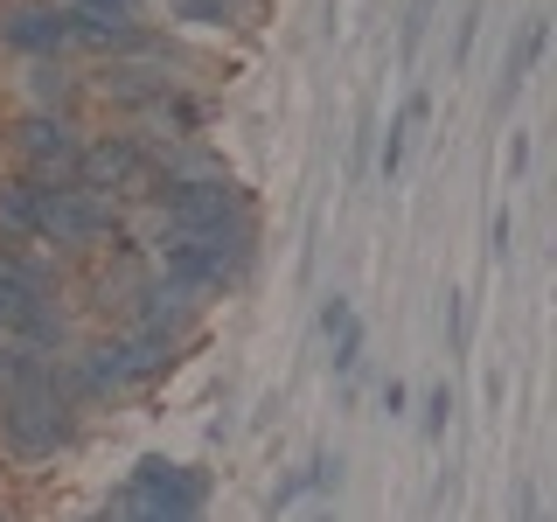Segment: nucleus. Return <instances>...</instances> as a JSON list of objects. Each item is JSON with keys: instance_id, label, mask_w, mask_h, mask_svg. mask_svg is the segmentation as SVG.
<instances>
[{"instance_id": "423d86ee", "label": "nucleus", "mask_w": 557, "mask_h": 522, "mask_svg": "<svg viewBox=\"0 0 557 522\" xmlns=\"http://www.w3.org/2000/svg\"><path fill=\"white\" fill-rule=\"evenodd\" d=\"M84 84H91V104H104L119 126H139V119H147L174 84H188V57H182V49H168V57L91 63V70H84Z\"/></svg>"}, {"instance_id": "4468645a", "label": "nucleus", "mask_w": 557, "mask_h": 522, "mask_svg": "<svg viewBox=\"0 0 557 522\" xmlns=\"http://www.w3.org/2000/svg\"><path fill=\"white\" fill-rule=\"evenodd\" d=\"M544 42H550V22H544V14H530V22H522V35H516V49H509V63H502L495 104H516V91L530 84V70L544 63Z\"/></svg>"}, {"instance_id": "4be33fe9", "label": "nucleus", "mask_w": 557, "mask_h": 522, "mask_svg": "<svg viewBox=\"0 0 557 522\" xmlns=\"http://www.w3.org/2000/svg\"><path fill=\"white\" fill-rule=\"evenodd\" d=\"M411 411V383L405 376H383V418H405Z\"/></svg>"}, {"instance_id": "b1692460", "label": "nucleus", "mask_w": 557, "mask_h": 522, "mask_svg": "<svg viewBox=\"0 0 557 522\" xmlns=\"http://www.w3.org/2000/svg\"><path fill=\"white\" fill-rule=\"evenodd\" d=\"M516 522H536V481L516 487Z\"/></svg>"}, {"instance_id": "39448f33", "label": "nucleus", "mask_w": 557, "mask_h": 522, "mask_svg": "<svg viewBox=\"0 0 557 522\" xmlns=\"http://www.w3.org/2000/svg\"><path fill=\"white\" fill-rule=\"evenodd\" d=\"M112 509L133 515V522H202L209 474L188 467V460H168V452H147V460L126 474V487H119Z\"/></svg>"}, {"instance_id": "a211bd4d", "label": "nucleus", "mask_w": 557, "mask_h": 522, "mask_svg": "<svg viewBox=\"0 0 557 522\" xmlns=\"http://www.w3.org/2000/svg\"><path fill=\"white\" fill-rule=\"evenodd\" d=\"M300 474H307V495H335L342 487V452H313Z\"/></svg>"}, {"instance_id": "f03ea898", "label": "nucleus", "mask_w": 557, "mask_h": 522, "mask_svg": "<svg viewBox=\"0 0 557 522\" xmlns=\"http://www.w3.org/2000/svg\"><path fill=\"white\" fill-rule=\"evenodd\" d=\"M147 265L161 272L168 286H182L196 307L231 300V293H244V278L258 272V231H244V237H182V231H153V237H147Z\"/></svg>"}, {"instance_id": "1a4fd4ad", "label": "nucleus", "mask_w": 557, "mask_h": 522, "mask_svg": "<svg viewBox=\"0 0 557 522\" xmlns=\"http://www.w3.org/2000/svg\"><path fill=\"white\" fill-rule=\"evenodd\" d=\"M0 57L14 63H77V22L63 0H0Z\"/></svg>"}, {"instance_id": "2eb2a0df", "label": "nucleus", "mask_w": 557, "mask_h": 522, "mask_svg": "<svg viewBox=\"0 0 557 522\" xmlns=\"http://www.w3.org/2000/svg\"><path fill=\"white\" fill-rule=\"evenodd\" d=\"M237 22H244L237 0H168V28L174 35H223Z\"/></svg>"}, {"instance_id": "f8f14e48", "label": "nucleus", "mask_w": 557, "mask_h": 522, "mask_svg": "<svg viewBox=\"0 0 557 522\" xmlns=\"http://www.w3.org/2000/svg\"><path fill=\"white\" fill-rule=\"evenodd\" d=\"M139 133L147 139H202L209 133V98L196 91V84H174V91L139 119Z\"/></svg>"}, {"instance_id": "aec40b11", "label": "nucleus", "mask_w": 557, "mask_h": 522, "mask_svg": "<svg viewBox=\"0 0 557 522\" xmlns=\"http://www.w3.org/2000/svg\"><path fill=\"white\" fill-rule=\"evenodd\" d=\"M474 35H481V0H467L460 28H453V63H467V57H474Z\"/></svg>"}, {"instance_id": "f257e3e1", "label": "nucleus", "mask_w": 557, "mask_h": 522, "mask_svg": "<svg viewBox=\"0 0 557 522\" xmlns=\"http://www.w3.org/2000/svg\"><path fill=\"white\" fill-rule=\"evenodd\" d=\"M77 439H84V411L63 383V362L0 390V460H8V474H42L63 452H77Z\"/></svg>"}, {"instance_id": "ddd939ff", "label": "nucleus", "mask_w": 557, "mask_h": 522, "mask_svg": "<svg viewBox=\"0 0 557 522\" xmlns=\"http://www.w3.org/2000/svg\"><path fill=\"white\" fill-rule=\"evenodd\" d=\"M425 119H432V98H425V91H411L405 104H397V119H391V126H383V139H376V174H383V188H391V182H397V174H405V153H411V133H418V126H425Z\"/></svg>"}, {"instance_id": "dca6fc26", "label": "nucleus", "mask_w": 557, "mask_h": 522, "mask_svg": "<svg viewBox=\"0 0 557 522\" xmlns=\"http://www.w3.org/2000/svg\"><path fill=\"white\" fill-rule=\"evenodd\" d=\"M63 8L91 22H147V0H63Z\"/></svg>"}, {"instance_id": "0eeeda50", "label": "nucleus", "mask_w": 557, "mask_h": 522, "mask_svg": "<svg viewBox=\"0 0 557 522\" xmlns=\"http://www.w3.org/2000/svg\"><path fill=\"white\" fill-rule=\"evenodd\" d=\"M147 174H153V139L139 126H104V133H84V153L70 167V182H84L98 196H112L119 209H133Z\"/></svg>"}, {"instance_id": "9d476101", "label": "nucleus", "mask_w": 557, "mask_h": 522, "mask_svg": "<svg viewBox=\"0 0 557 522\" xmlns=\"http://www.w3.org/2000/svg\"><path fill=\"white\" fill-rule=\"evenodd\" d=\"M14 112H57V119H84L91 104V84H84V63H22L8 77Z\"/></svg>"}, {"instance_id": "20e7f679", "label": "nucleus", "mask_w": 557, "mask_h": 522, "mask_svg": "<svg viewBox=\"0 0 557 522\" xmlns=\"http://www.w3.org/2000/svg\"><path fill=\"white\" fill-rule=\"evenodd\" d=\"M126 223V209L98 188L70 182V174H42V231H35V251L70 265V258H98L104 237Z\"/></svg>"}, {"instance_id": "6e6552de", "label": "nucleus", "mask_w": 557, "mask_h": 522, "mask_svg": "<svg viewBox=\"0 0 557 522\" xmlns=\"http://www.w3.org/2000/svg\"><path fill=\"white\" fill-rule=\"evenodd\" d=\"M84 119H57V112H8L0 119V167L14 174H70L84 153Z\"/></svg>"}, {"instance_id": "f3484780", "label": "nucleus", "mask_w": 557, "mask_h": 522, "mask_svg": "<svg viewBox=\"0 0 557 522\" xmlns=\"http://www.w3.org/2000/svg\"><path fill=\"white\" fill-rule=\"evenodd\" d=\"M446 425H453V390L440 383V390H425V418H418V432L440 446V439H446Z\"/></svg>"}, {"instance_id": "a878e982", "label": "nucleus", "mask_w": 557, "mask_h": 522, "mask_svg": "<svg viewBox=\"0 0 557 522\" xmlns=\"http://www.w3.org/2000/svg\"><path fill=\"white\" fill-rule=\"evenodd\" d=\"M0 522H22V509H14V501H0Z\"/></svg>"}, {"instance_id": "9b49d317", "label": "nucleus", "mask_w": 557, "mask_h": 522, "mask_svg": "<svg viewBox=\"0 0 557 522\" xmlns=\"http://www.w3.org/2000/svg\"><path fill=\"white\" fill-rule=\"evenodd\" d=\"M321 341H327V370H335L342 383L362 370V348H370V327H362V313L348 293H327L321 300Z\"/></svg>"}, {"instance_id": "bb28decb", "label": "nucleus", "mask_w": 557, "mask_h": 522, "mask_svg": "<svg viewBox=\"0 0 557 522\" xmlns=\"http://www.w3.org/2000/svg\"><path fill=\"white\" fill-rule=\"evenodd\" d=\"M237 8H244V14H251V8H258V0H237Z\"/></svg>"}, {"instance_id": "393cba45", "label": "nucleus", "mask_w": 557, "mask_h": 522, "mask_svg": "<svg viewBox=\"0 0 557 522\" xmlns=\"http://www.w3.org/2000/svg\"><path fill=\"white\" fill-rule=\"evenodd\" d=\"M509 167H516V174L530 167V133H516V139H509Z\"/></svg>"}, {"instance_id": "412c9836", "label": "nucleus", "mask_w": 557, "mask_h": 522, "mask_svg": "<svg viewBox=\"0 0 557 522\" xmlns=\"http://www.w3.org/2000/svg\"><path fill=\"white\" fill-rule=\"evenodd\" d=\"M425 22H432V0H411V8H405V57H418V42H425Z\"/></svg>"}, {"instance_id": "7ed1b4c3", "label": "nucleus", "mask_w": 557, "mask_h": 522, "mask_svg": "<svg viewBox=\"0 0 557 522\" xmlns=\"http://www.w3.org/2000/svg\"><path fill=\"white\" fill-rule=\"evenodd\" d=\"M139 209L153 216V231L182 237H244L258 231V202L237 174H196V182H147Z\"/></svg>"}, {"instance_id": "6ab92c4d", "label": "nucleus", "mask_w": 557, "mask_h": 522, "mask_svg": "<svg viewBox=\"0 0 557 522\" xmlns=\"http://www.w3.org/2000/svg\"><path fill=\"white\" fill-rule=\"evenodd\" d=\"M509 251H516V216H509V209H495V216H487V258L502 265Z\"/></svg>"}, {"instance_id": "5701e85b", "label": "nucleus", "mask_w": 557, "mask_h": 522, "mask_svg": "<svg viewBox=\"0 0 557 522\" xmlns=\"http://www.w3.org/2000/svg\"><path fill=\"white\" fill-rule=\"evenodd\" d=\"M446 335H453V348H467V307H460V293H446Z\"/></svg>"}]
</instances>
